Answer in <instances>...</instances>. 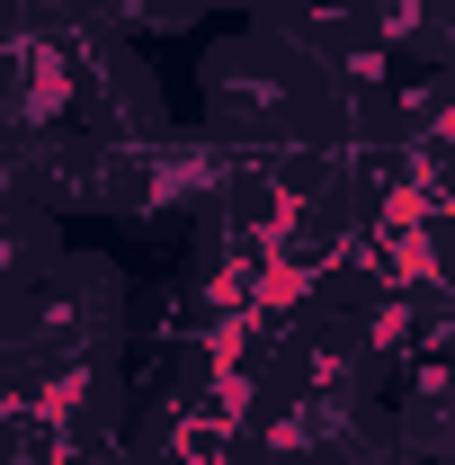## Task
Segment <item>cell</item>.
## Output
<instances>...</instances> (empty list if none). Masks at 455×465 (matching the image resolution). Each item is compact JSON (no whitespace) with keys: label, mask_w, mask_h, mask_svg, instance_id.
<instances>
[{"label":"cell","mask_w":455,"mask_h":465,"mask_svg":"<svg viewBox=\"0 0 455 465\" xmlns=\"http://www.w3.org/2000/svg\"><path fill=\"white\" fill-rule=\"evenodd\" d=\"M125 269L108 251H72L36 278V367H63V358H125Z\"/></svg>","instance_id":"1"},{"label":"cell","mask_w":455,"mask_h":465,"mask_svg":"<svg viewBox=\"0 0 455 465\" xmlns=\"http://www.w3.org/2000/svg\"><path fill=\"white\" fill-rule=\"evenodd\" d=\"M72 125L99 134V143H152V134H170V125H179L170 90H161V72L143 63L134 36H99V45H90V63H81V99H72Z\"/></svg>","instance_id":"2"},{"label":"cell","mask_w":455,"mask_h":465,"mask_svg":"<svg viewBox=\"0 0 455 465\" xmlns=\"http://www.w3.org/2000/svg\"><path fill=\"white\" fill-rule=\"evenodd\" d=\"M384 430L402 457L420 465H455V376L438 358H411L384 376Z\"/></svg>","instance_id":"3"}]
</instances>
